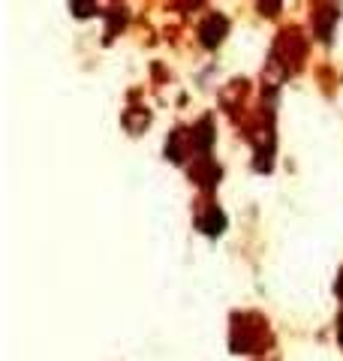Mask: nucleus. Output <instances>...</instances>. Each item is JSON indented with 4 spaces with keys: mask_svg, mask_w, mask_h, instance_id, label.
Returning <instances> with one entry per match:
<instances>
[{
    "mask_svg": "<svg viewBox=\"0 0 343 361\" xmlns=\"http://www.w3.org/2000/svg\"><path fill=\"white\" fill-rule=\"evenodd\" d=\"M337 337H340V346H343V316L337 319Z\"/></svg>",
    "mask_w": 343,
    "mask_h": 361,
    "instance_id": "obj_4",
    "label": "nucleus"
},
{
    "mask_svg": "<svg viewBox=\"0 0 343 361\" xmlns=\"http://www.w3.org/2000/svg\"><path fill=\"white\" fill-rule=\"evenodd\" d=\"M226 18L223 15H208L205 18V24L199 27V36H202V42L208 45V49H214V45H220L223 42V36H226Z\"/></svg>",
    "mask_w": 343,
    "mask_h": 361,
    "instance_id": "obj_1",
    "label": "nucleus"
},
{
    "mask_svg": "<svg viewBox=\"0 0 343 361\" xmlns=\"http://www.w3.org/2000/svg\"><path fill=\"white\" fill-rule=\"evenodd\" d=\"M199 226H202V229H205L208 235H220V232H223V226H226V217H223L220 211H217V208H211L205 220H199Z\"/></svg>",
    "mask_w": 343,
    "mask_h": 361,
    "instance_id": "obj_3",
    "label": "nucleus"
},
{
    "mask_svg": "<svg viewBox=\"0 0 343 361\" xmlns=\"http://www.w3.org/2000/svg\"><path fill=\"white\" fill-rule=\"evenodd\" d=\"M337 295H340V298H343V274H340V277H337Z\"/></svg>",
    "mask_w": 343,
    "mask_h": 361,
    "instance_id": "obj_5",
    "label": "nucleus"
},
{
    "mask_svg": "<svg viewBox=\"0 0 343 361\" xmlns=\"http://www.w3.org/2000/svg\"><path fill=\"white\" fill-rule=\"evenodd\" d=\"M190 175H193V178L199 180V184L214 187V184H217V178H220V169H217L211 160H202V162H199V166H196L193 171H190Z\"/></svg>",
    "mask_w": 343,
    "mask_h": 361,
    "instance_id": "obj_2",
    "label": "nucleus"
}]
</instances>
